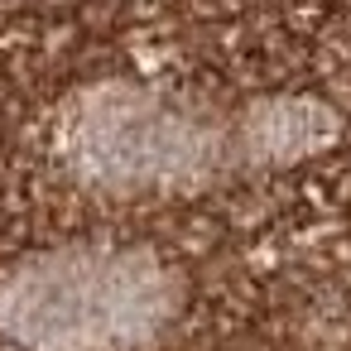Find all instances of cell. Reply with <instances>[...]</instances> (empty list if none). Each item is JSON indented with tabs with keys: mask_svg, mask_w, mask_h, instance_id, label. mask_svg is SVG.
I'll use <instances>...</instances> for the list:
<instances>
[{
	"mask_svg": "<svg viewBox=\"0 0 351 351\" xmlns=\"http://www.w3.org/2000/svg\"><path fill=\"white\" fill-rule=\"evenodd\" d=\"M337 121L317 101L217 111L140 82L82 87L58 116V159L101 193H193L241 169L317 154Z\"/></svg>",
	"mask_w": 351,
	"mask_h": 351,
	"instance_id": "obj_1",
	"label": "cell"
},
{
	"mask_svg": "<svg viewBox=\"0 0 351 351\" xmlns=\"http://www.w3.org/2000/svg\"><path fill=\"white\" fill-rule=\"evenodd\" d=\"M183 308L145 245H58L0 274V337L20 351H145Z\"/></svg>",
	"mask_w": 351,
	"mask_h": 351,
	"instance_id": "obj_2",
	"label": "cell"
}]
</instances>
